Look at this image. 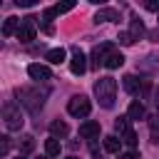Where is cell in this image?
<instances>
[{"label":"cell","instance_id":"obj_18","mask_svg":"<svg viewBox=\"0 0 159 159\" xmlns=\"http://www.w3.org/2000/svg\"><path fill=\"white\" fill-rule=\"evenodd\" d=\"M50 132H52V137H65V134L70 132V127H67L65 122H52V124H50Z\"/></svg>","mask_w":159,"mask_h":159},{"label":"cell","instance_id":"obj_6","mask_svg":"<svg viewBox=\"0 0 159 159\" xmlns=\"http://www.w3.org/2000/svg\"><path fill=\"white\" fill-rule=\"evenodd\" d=\"M27 75H30L32 80H37V82L52 80V72H50V67H47V65H40V62H32V65L27 67Z\"/></svg>","mask_w":159,"mask_h":159},{"label":"cell","instance_id":"obj_31","mask_svg":"<svg viewBox=\"0 0 159 159\" xmlns=\"http://www.w3.org/2000/svg\"><path fill=\"white\" fill-rule=\"evenodd\" d=\"M70 159H77V157H70Z\"/></svg>","mask_w":159,"mask_h":159},{"label":"cell","instance_id":"obj_19","mask_svg":"<svg viewBox=\"0 0 159 159\" xmlns=\"http://www.w3.org/2000/svg\"><path fill=\"white\" fill-rule=\"evenodd\" d=\"M149 132H152V142L159 144V114L149 119Z\"/></svg>","mask_w":159,"mask_h":159},{"label":"cell","instance_id":"obj_22","mask_svg":"<svg viewBox=\"0 0 159 159\" xmlns=\"http://www.w3.org/2000/svg\"><path fill=\"white\" fill-rule=\"evenodd\" d=\"M72 7H75V2H57V5H55V12L62 15V12H70Z\"/></svg>","mask_w":159,"mask_h":159},{"label":"cell","instance_id":"obj_25","mask_svg":"<svg viewBox=\"0 0 159 159\" xmlns=\"http://www.w3.org/2000/svg\"><path fill=\"white\" fill-rule=\"evenodd\" d=\"M119 42H122V45H132V42H134V37H132L129 32H122V35H119Z\"/></svg>","mask_w":159,"mask_h":159},{"label":"cell","instance_id":"obj_5","mask_svg":"<svg viewBox=\"0 0 159 159\" xmlns=\"http://www.w3.org/2000/svg\"><path fill=\"white\" fill-rule=\"evenodd\" d=\"M35 17H25L22 22H20V30H17V40L20 42H30V40H35V22H32Z\"/></svg>","mask_w":159,"mask_h":159},{"label":"cell","instance_id":"obj_14","mask_svg":"<svg viewBox=\"0 0 159 159\" xmlns=\"http://www.w3.org/2000/svg\"><path fill=\"white\" fill-rule=\"evenodd\" d=\"M127 117H129V119H142V117H144V104H142V102H132L129 109H127Z\"/></svg>","mask_w":159,"mask_h":159},{"label":"cell","instance_id":"obj_28","mask_svg":"<svg viewBox=\"0 0 159 159\" xmlns=\"http://www.w3.org/2000/svg\"><path fill=\"white\" fill-rule=\"evenodd\" d=\"M147 10H154V12H159V2H147Z\"/></svg>","mask_w":159,"mask_h":159},{"label":"cell","instance_id":"obj_24","mask_svg":"<svg viewBox=\"0 0 159 159\" xmlns=\"http://www.w3.org/2000/svg\"><path fill=\"white\" fill-rule=\"evenodd\" d=\"M20 149H22L25 154H27V152H32V149H35V139H32V137H25V139H22V144H20Z\"/></svg>","mask_w":159,"mask_h":159},{"label":"cell","instance_id":"obj_13","mask_svg":"<svg viewBox=\"0 0 159 159\" xmlns=\"http://www.w3.org/2000/svg\"><path fill=\"white\" fill-rule=\"evenodd\" d=\"M17 30H20V20H17V17H7V20L2 22V35H5V37L17 35Z\"/></svg>","mask_w":159,"mask_h":159},{"label":"cell","instance_id":"obj_12","mask_svg":"<svg viewBox=\"0 0 159 159\" xmlns=\"http://www.w3.org/2000/svg\"><path fill=\"white\" fill-rule=\"evenodd\" d=\"M109 20H119V12L112 10V7H104L94 15V22H109Z\"/></svg>","mask_w":159,"mask_h":159},{"label":"cell","instance_id":"obj_23","mask_svg":"<svg viewBox=\"0 0 159 159\" xmlns=\"http://www.w3.org/2000/svg\"><path fill=\"white\" fill-rule=\"evenodd\" d=\"M142 32H144V25H142L139 20H134V22H132V30H129V35H132V37H139Z\"/></svg>","mask_w":159,"mask_h":159},{"label":"cell","instance_id":"obj_16","mask_svg":"<svg viewBox=\"0 0 159 159\" xmlns=\"http://www.w3.org/2000/svg\"><path fill=\"white\" fill-rule=\"evenodd\" d=\"M45 154H47V157H60V142H57L55 137L45 142Z\"/></svg>","mask_w":159,"mask_h":159},{"label":"cell","instance_id":"obj_29","mask_svg":"<svg viewBox=\"0 0 159 159\" xmlns=\"http://www.w3.org/2000/svg\"><path fill=\"white\" fill-rule=\"evenodd\" d=\"M122 159H137V152H124Z\"/></svg>","mask_w":159,"mask_h":159},{"label":"cell","instance_id":"obj_10","mask_svg":"<svg viewBox=\"0 0 159 159\" xmlns=\"http://www.w3.org/2000/svg\"><path fill=\"white\" fill-rule=\"evenodd\" d=\"M122 65H124V55L117 52V50H112V52L107 55V60H104V67H107V70H117V67H122Z\"/></svg>","mask_w":159,"mask_h":159},{"label":"cell","instance_id":"obj_11","mask_svg":"<svg viewBox=\"0 0 159 159\" xmlns=\"http://www.w3.org/2000/svg\"><path fill=\"white\" fill-rule=\"evenodd\" d=\"M65 55H67V52H65V47H52V50H47V55H45V57H47V62H50V65H60V62H65Z\"/></svg>","mask_w":159,"mask_h":159},{"label":"cell","instance_id":"obj_15","mask_svg":"<svg viewBox=\"0 0 159 159\" xmlns=\"http://www.w3.org/2000/svg\"><path fill=\"white\" fill-rule=\"evenodd\" d=\"M119 147H122V139H117V137H104V149H107L109 154H117Z\"/></svg>","mask_w":159,"mask_h":159},{"label":"cell","instance_id":"obj_17","mask_svg":"<svg viewBox=\"0 0 159 159\" xmlns=\"http://www.w3.org/2000/svg\"><path fill=\"white\" fill-rule=\"evenodd\" d=\"M122 84H124V89H127V92H129V94H134V92H137V89H139V80H137V77H134V75H127V77H124V82H122Z\"/></svg>","mask_w":159,"mask_h":159},{"label":"cell","instance_id":"obj_4","mask_svg":"<svg viewBox=\"0 0 159 159\" xmlns=\"http://www.w3.org/2000/svg\"><path fill=\"white\" fill-rule=\"evenodd\" d=\"M17 97H20V102L30 109V112H37L40 107H42V94L37 92V89H30V87H22V89H17Z\"/></svg>","mask_w":159,"mask_h":159},{"label":"cell","instance_id":"obj_2","mask_svg":"<svg viewBox=\"0 0 159 159\" xmlns=\"http://www.w3.org/2000/svg\"><path fill=\"white\" fill-rule=\"evenodd\" d=\"M2 122H5V129L7 132H15V129H20L22 127V114H20V109L12 104V102H7L5 107H2Z\"/></svg>","mask_w":159,"mask_h":159},{"label":"cell","instance_id":"obj_9","mask_svg":"<svg viewBox=\"0 0 159 159\" xmlns=\"http://www.w3.org/2000/svg\"><path fill=\"white\" fill-rule=\"evenodd\" d=\"M99 134V122H84V124H80V137H84V139H92V137H97Z\"/></svg>","mask_w":159,"mask_h":159},{"label":"cell","instance_id":"obj_3","mask_svg":"<svg viewBox=\"0 0 159 159\" xmlns=\"http://www.w3.org/2000/svg\"><path fill=\"white\" fill-rule=\"evenodd\" d=\"M67 112L72 117H87L92 112V102L84 97V94H75L70 102H67Z\"/></svg>","mask_w":159,"mask_h":159},{"label":"cell","instance_id":"obj_26","mask_svg":"<svg viewBox=\"0 0 159 159\" xmlns=\"http://www.w3.org/2000/svg\"><path fill=\"white\" fill-rule=\"evenodd\" d=\"M55 15H57V12H55V7H50V10H45V12H42V17H45L47 22H50V20H52Z\"/></svg>","mask_w":159,"mask_h":159},{"label":"cell","instance_id":"obj_21","mask_svg":"<svg viewBox=\"0 0 159 159\" xmlns=\"http://www.w3.org/2000/svg\"><path fill=\"white\" fill-rule=\"evenodd\" d=\"M122 137H124V139H122V142H124V144H127V147H132V152H134V147H137V134H134V132H132V129H129V132H124V134H122Z\"/></svg>","mask_w":159,"mask_h":159},{"label":"cell","instance_id":"obj_27","mask_svg":"<svg viewBox=\"0 0 159 159\" xmlns=\"http://www.w3.org/2000/svg\"><path fill=\"white\" fill-rule=\"evenodd\" d=\"M15 2H17V5H22V7H30L35 0H15Z\"/></svg>","mask_w":159,"mask_h":159},{"label":"cell","instance_id":"obj_7","mask_svg":"<svg viewBox=\"0 0 159 159\" xmlns=\"http://www.w3.org/2000/svg\"><path fill=\"white\" fill-rule=\"evenodd\" d=\"M87 57L82 55V50H75V55H72V60H70V70H72V75H84L87 72V62H84Z\"/></svg>","mask_w":159,"mask_h":159},{"label":"cell","instance_id":"obj_20","mask_svg":"<svg viewBox=\"0 0 159 159\" xmlns=\"http://www.w3.org/2000/svg\"><path fill=\"white\" fill-rule=\"evenodd\" d=\"M127 119H129V117H117V122H114V129H117L119 134L129 132V124H127Z\"/></svg>","mask_w":159,"mask_h":159},{"label":"cell","instance_id":"obj_8","mask_svg":"<svg viewBox=\"0 0 159 159\" xmlns=\"http://www.w3.org/2000/svg\"><path fill=\"white\" fill-rule=\"evenodd\" d=\"M112 52V45L109 42H104V45H97L94 50H92V60H94V67H99V65H104V60H107V55Z\"/></svg>","mask_w":159,"mask_h":159},{"label":"cell","instance_id":"obj_1","mask_svg":"<svg viewBox=\"0 0 159 159\" xmlns=\"http://www.w3.org/2000/svg\"><path fill=\"white\" fill-rule=\"evenodd\" d=\"M94 94L104 109H112L114 99H117V80L114 77H99L94 82Z\"/></svg>","mask_w":159,"mask_h":159},{"label":"cell","instance_id":"obj_30","mask_svg":"<svg viewBox=\"0 0 159 159\" xmlns=\"http://www.w3.org/2000/svg\"><path fill=\"white\" fill-rule=\"evenodd\" d=\"M154 102H157V107H159V89H157V97H154Z\"/></svg>","mask_w":159,"mask_h":159}]
</instances>
